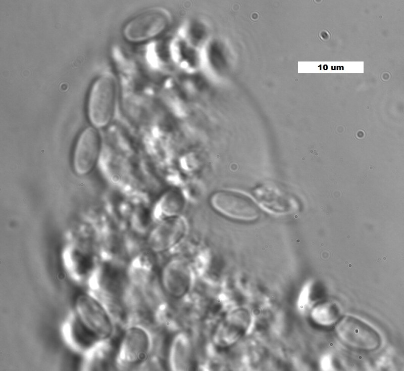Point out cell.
I'll list each match as a JSON object with an SVG mask.
<instances>
[{"label": "cell", "mask_w": 404, "mask_h": 371, "mask_svg": "<svg viewBox=\"0 0 404 371\" xmlns=\"http://www.w3.org/2000/svg\"><path fill=\"white\" fill-rule=\"evenodd\" d=\"M117 83L111 74L98 77L90 90L87 102V114L91 123L96 127L107 125L114 111Z\"/></svg>", "instance_id": "cell-1"}, {"label": "cell", "mask_w": 404, "mask_h": 371, "mask_svg": "<svg viewBox=\"0 0 404 371\" xmlns=\"http://www.w3.org/2000/svg\"><path fill=\"white\" fill-rule=\"evenodd\" d=\"M73 309L99 341L109 339L112 336L114 327L112 316L103 304L89 293L77 297Z\"/></svg>", "instance_id": "cell-2"}, {"label": "cell", "mask_w": 404, "mask_h": 371, "mask_svg": "<svg viewBox=\"0 0 404 371\" xmlns=\"http://www.w3.org/2000/svg\"><path fill=\"white\" fill-rule=\"evenodd\" d=\"M171 21V15L167 9L150 8L130 19L123 28V34L131 42L144 41L161 34L169 27Z\"/></svg>", "instance_id": "cell-3"}, {"label": "cell", "mask_w": 404, "mask_h": 371, "mask_svg": "<svg viewBox=\"0 0 404 371\" xmlns=\"http://www.w3.org/2000/svg\"><path fill=\"white\" fill-rule=\"evenodd\" d=\"M335 332L346 346L362 351H375L382 342L381 336L376 329L352 315L340 318L337 322Z\"/></svg>", "instance_id": "cell-4"}, {"label": "cell", "mask_w": 404, "mask_h": 371, "mask_svg": "<svg viewBox=\"0 0 404 371\" xmlns=\"http://www.w3.org/2000/svg\"><path fill=\"white\" fill-rule=\"evenodd\" d=\"M213 206L219 211L230 217L243 220L257 219L260 210L249 197L229 191L218 192L212 198Z\"/></svg>", "instance_id": "cell-5"}, {"label": "cell", "mask_w": 404, "mask_h": 371, "mask_svg": "<svg viewBox=\"0 0 404 371\" xmlns=\"http://www.w3.org/2000/svg\"><path fill=\"white\" fill-rule=\"evenodd\" d=\"M150 348V337L139 327H132L124 333L118 352V359L123 363L135 365L146 359Z\"/></svg>", "instance_id": "cell-6"}, {"label": "cell", "mask_w": 404, "mask_h": 371, "mask_svg": "<svg viewBox=\"0 0 404 371\" xmlns=\"http://www.w3.org/2000/svg\"><path fill=\"white\" fill-rule=\"evenodd\" d=\"M99 147V136L95 128L88 127L81 133L73 156V167L77 174L85 175L92 169L97 158Z\"/></svg>", "instance_id": "cell-7"}, {"label": "cell", "mask_w": 404, "mask_h": 371, "mask_svg": "<svg viewBox=\"0 0 404 371\" xmlns=\"http://www.w3.org/2000/svg\"><path fill=\"white\" fill-rule=\"evenodd\" d=\"M65 269L76 282L87 284L98 264L95 255L90 248L71 246L63 254Z\"/></svg>", "instance_id": "cell-8"}, {"label": "cell", "mask_w": 404, "mask_h": 371, "mask_svg": "<svg viewBox=\"0 0 404 371\" xmlns=\"http://www.w3.org/2000/svg\"><path fill=\"white\" fill-rule=\"evenodd\" d=\"M161 281L163 289L168 296L174 299L182 298L190 289L189 269L183 261L171 260L164 266Z\"/></svg>", "instance_id": "cell-9"}, {"label": "cell", "mask_w": 404, "mask_h": 371, "mask_svg": "<svg viewBox=\"0 0 404 371\" xmlns=\"http://www.w3.org/2000/svg\"><path fill=\"white\" fill-rule=\"evenodd\" d=\"M61 334L65 344L76 353L84 354L99 341L82 323L73 309L63 323Z\"/></svg>", "instance_id": "cell-10"}, {"label": "cell", "mask_w": 404, "mask_h": 371, "mask_svg": "<svg viewBox=\"0 0 404 371\" xmlns=\"http://www.w3.org/2000/svg\"><path fill=\"white\" fill-rule=\"evenodd\" d=\"M185 229L183 220L178 217L163 219L150 234L149 244L155 251L166 250L179 242Z\"/></svg>", "instance_id": "cell-11"}, {"label": "cell", "mask_w": 404, "mask_h": 371, "mask_svg": "<svg viewBox=\"0 0 404 371\" xmlns=\"http://www.w3.org/2000/svg\"><path fill=\"white\" fill-rule=\"evenodd\" d=\"M249 320L248 313L243 310L232 312L218 327L215 335L216 342L227 346L237 341L246 331Z\"/></svg>", "instance_id": "cell-12"}, {"label": "cell", "mask_w": 404, "mask_h": 371, "mask_svg": "<svg viewBox=\"0 0 404 371\" xmlns=\"http://www.w3.org/2000/svg\"><path fill=\"white\" fill-rule=\"evenodd\" d=\"M191 346L188 336L184 332L172 339L169 351V365L172 370H188L191 367Z\"/></svg>", "instance_id": "cell-13"}, {"label": "cell", "mask_w": 404, "mask_h": 371, "mask_svg": "<svg viewBox=\"0 0 404 371\" xmlns=\"http://www.w3.org/2000/svg\"><path fill=\"white\" fill-rule=\"evenodd\" d=\"M108 340L97 342L84 353L82 370H103L111 367L112 351Z\"/></svg>", "instance_id": "cell-14"}, {"label": "cell", "mask_w": 404, "mask_h": 371, "mask_svg": "<svg viewBox=\"0 0 404 371\" xmlns=\"http://www.w3.org/2000/svg\"><path fill=\"white\" fill-rule=\"evenodd\" d=\"M184 206L182 196L177 192L166 193L160 200L158 210L163 219L178 217Z\"/></svg>", "instance_id": "cell-15"}, {"label": "cell", "mask_w": 404, "mask_h": 371, "mask_svg": "<svg viewBox=\"0 0 404 371\" xmlns=\"http://www.w3.org/2000/svg\"><path fill=\"white\" fill-rule=\"evenodd\" d=\"M339 307L334 303L325 302L316 306L311 312L312 319L322 326H330L340 318Z\"/></svg>", "instance_id": "cell-16"}, {"label": "cell", "mask_w": 404, "mask_h": 371, "mask_svg": "<svg viewBox=\"0 0 404 371\" xmlns=\"http://www.w3.org/2000/svg\"><path fill=\"white\" fill-rule=\"evenodd\" d=\"M310 288L307 287L301 292L298 301V304L301 308L305 307L308 303L310 297Z\"/></svg>", "instance_id": "cell-17"}, {"label": "cell", "mask_w": 404, "mask_h": 371, "mask_svg": "<svg viewBox=\"0 0 404 371\" xmlns=\"http://www.w3.org/2000/svg\"><path fill=\"white\" fill-rule=\"evenodd\" d=\"M321 367L323 370H332V363L331 357L329 356H325L321 360Z\"/></svg>", "instance_id": "cell-18"}]
</instances>
